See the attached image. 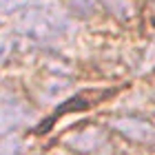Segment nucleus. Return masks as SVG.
<instances>
[{"label":"nucleus","mask_w":155,"mask_h":155,"mask_svg":"<svg viewBox=\"0 0 155 155\" xmlns=\"http://www.w3.org/2000/svg\"><path fill=\"white\" fill-rule=\"evenodd\" d=\"M64 142H67V146H71L78 153H93L107 142V135L97 126H89V129H82V131H75L71 135H67Z\"/></svg>","instance_id":"4"},{"label":"nucleus","mask_w":155,"mask_h":155,"mask_svg":"<svg viewBox=\"0 0 155 155\" xmlns=\"http://www.w3.org/2000/svg\"><path fill=\"white\" fill-rule=\"evenodd\" d=\"M16 29L36 42H55L73 31V22L55 5H29L16 16Z\"/></svg>","instance_id":"1"},{"label":"nucleus","mask_w":155,"mask_h":155,"mask_svg":"<svg viewBox=\"0 0 155 155\" xmlns=\"http://www.w3.org/2000/svg\"><path fill=\"white\" fill-rule=\"evenodd\" d=\"M31 5V0H0V13L5 16H18L20 11H25Z\"/></svg>","instance_id":"8"},{"label":"nucleus","mask_w":155,"mask_h":155,"mask_svg":"<svg viewBox=\"0 0 155 155\" xmlns=\"http://www.w3.org/2000/svg\"><path fill=\"white\" fill-rule=\"evenodd\" d=\"M38 120V111L18 93H0V137L16 135Z\"/></svg>","instance_id":"2"},{"label":"nucleus","mask_w":155,"mask_h":155,"mask_svg":"<svg viewBox=\"0 0 155 155\" xmlns=\"http://www.w3.org/2000/svg\"><path fill=\"white\" fill-rule=\"evenodd\" d=\"M109 126L137 144L155 146V122H151V120H144L137 115H117L109 120Z\"/></svg>","instance_id":"3"},{"label":"nucleus","mask_w":155,"mask_h":155,"mask_svg":"<svg viewBox=\"0 0 155 155\" xmlns=\"http://www.w3.org/2000/svg\"><path fill=\"white\" fill-rule=\"evenodd\" d=\"M25 142L18 135H7L0 137V155H22Z\"/></svg>","instance_id":"7"},{"label":"nucleus","mask_w":155,"mask_h":155,"mask_svg":"<svg viewBox=\"0 0 155 155\" xmlns=\"http://www.w3.org/2000/svg\"><path fill=\"white\" fill-rule=\"evenodd\" d=\"M53 155H58V153H53Z\"/></svg>","instance_id":"10"},{"label":"nucleus","mask_w":155,"mask_h":155,"mask_svg":"<svg viewBox=\"0 0 155 155\" xmlns=\"http://www.w3.org/2000/svg\"><path fill=\"white\" fill-rule=\"evenodd\" d=\"M67 9L78 18H91L95 16L97 9H100V0H64Z\"/></svg>","instance_id":"6"},{"label":"nucleus","mask_w":155,"mask_h":155,"mask_svg":"<svg viewBox=\"0 0 155 155\" xmlns=\"http://www.w3.org/2000/svg\"><path fill=\"white\" fill-rule=\"evenodd\" d=\"M11 51H13V36H9V33H2L0 36V64H5L7 62V58L11 55Z\"/></svg>","instance_id":"9"},{"label":"nucleus","mask_w":155,"mask_h":155,"mask_svg":"<svg viewBox=\"0 0 155 155\" xmlns=\"http://www.w3.org/2000/svg\"><path fill=\"white\" fill-rule=\"evenodd\" d=\"M100 2L104 5V9L115 20L129 22V20L135 16V5H133V0H100Z\"/></svg>","instance_id":"5"}]
</instances>
